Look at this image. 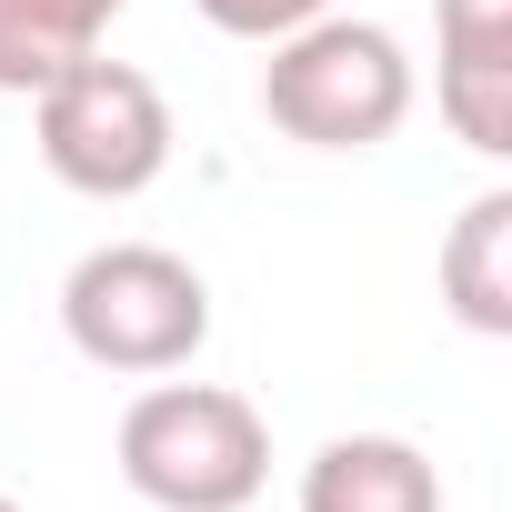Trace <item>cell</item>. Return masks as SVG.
Instances as JSON below:
<instances>
[{"instance_id": "1", "label": "cell", "mask_w": 512, "mask_h": 512, "mask_svg": "<svg viewBox=\"0 0 512 512\" xmlns=\"http://www.w3.org/2000/svg\"><path fill=\"white\" fill-rule=\"evenodd\" d=\"M111 452L151 512H251L272 482V422L231 382H151Z\"/></svg>"}, {"instance_id": "2", "label": "cell", "mask_w": 512, "mask_h": 512, "mask_svg": "<svg viewBox=\"0 0 512 512\" xmlns=\"http://www.w3.org/2000/svg\"><path fill=\"white\" fill-rule=\"evenodd\" d=\"M262 121L302 151H372L412 121V51L382 21L322 11L272 41L262 61Z\"/></svg>"}, {"instance_id": "3", "label": "cell", "mask_w": 512, "mask_h": 512, "mask_svg": "<svg viewBox=\"0 0 512 512\" xmlns=\"http://www.w3.org/2000/svg\"><path fill=\"white\" fill-rule=\"evenodd\" d=\"M61 332H71L81 362L161 382L211 342V282L161 241H101L61 282Z\"/></svg>"}, {"instance_id": "4", "label": "cell", "mask_w": 512, "mask_h": 512, "mask_svg": "<svg viewBox=\"0 0 512 512\" xmlns=\"http://www.w3.org/2000/svg\"><path fill=\"white\" fill-rule=\"evenodd\" d=\"M31 121H41L51 181H71L81 201H141L171 171V101L131 61H101V51L71 61L61 81L31 91Z\"/></svg>"}, {"instance_id": "5", "label": "cell", "mask_w": 512, "mask_h": 512, "mask_svg": "<svg viewBox=\"0 0 512 512\" xmlns=\"http://www.w3.org/2000/svg\"><path fill=\"white\" fill-rule=\"evenodd\" d=\"M432 101L462 151L512 161V0H432Z\"/></svg>"}, {"instance_id": "6", "label": "cell", "mask_w": 512, "mask_h": 512, "mask_svg": "<svg viewBox=\"0 0 512 512\" xmlns=\"http://www.w3.org/2000/svg\"><path fill=\"white\" fill-rule=\"evenodd\" d=\"M302 512H442V472L402 432H342L302 462Z\"/></svg>"}, {"instance_id": "7", "label": "cell", "mask_w": 512, "mask_h": 512, "mask_svg": "<svg viewBox=\"0 0 512 512\" xmlns=\"http://www.w3.org/2000/svg\"><path fill=\"white\" fill-rule=\"evenodd\" d=\"M442 302L482 342L512 332V191H472L462 221L442 231Z\"/></svg>"}, {"instance_id": "8", "label": "cell", "mask_w": 512, "mask_h": 512, "mask_svg": "<svg viewBox=\"0 0 512 512\" xmlns=\"http://www.w3.org/2000/svg\"><path fill=\"white\" fill-rule=\"evenodd\" d=\"M121 11H131V0H0V91L31 101L71 61H91Z\"/></svg>"}, {"instance_id": "9", "label": "cell", "mask_w": 512, "mask_h": 512, "mask_svg": "<svg viewBox=\"0 0 512 512\" xmlns=\"http://www.w3.org/2000/svg\"><path fill=\"white\" fill-rule=\"evenodd\" d=\"M322 11H332V0H201V21L231 31V41H282V31H302Z\"/></svg>"}, {"instance_id": "10", "label": "cell", "mask_w": 512, "mask_h": 512, "mask_svg": "<svg viewBox=\"0 0 512 512\" xmlns=\"http://www.w3.org/2000/svg\"><path fill=\"white\" fill-rule=\"evenodd\" d=\"M0 512H21V502H11V492H0Z\"/></svg>"}]
</instances>
